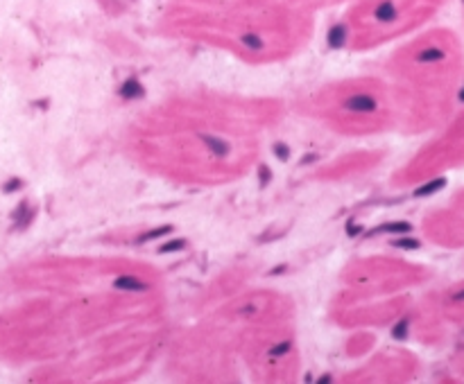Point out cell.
Here are the masks:
<instances>
[{
    "mask_svg": "<svg viewBox=\"0 0 464 384\" xmlns=\"http://www.w3.org/2000/svg\"><path fill=\"white\" fill-rule=\"evenodd\" d=\"M342 109L349 111V113H374L378 109V100L374 95L367 93H356L342 100Z\"/></svg>",
    "mask_w": 464,
    "mask_h": 384,
    "instance_id": "1",
    "label": "cell"
},
{
    "mask_svg": "<svg viewBox=\"0 0 464 384\" xmlns=\"http://www.w3.org/2000/svg\"><path fill=\"white\" fill-rule=\"evenodd\" d=\"M200 140L204 143V147L209 149L211 154H213L215 158H226L231 154V145L226 143L224 138H220V136H213V134H202Z\"/></svg>",
    "mask_w": 464,
    "mask_h": 384,
    "instance_id": "2",
    "label": "cell"
},
{
    "mask_svg": "<svg viewBox=\"0 0 464 384\" xmlns=\"http://www.w3.org/2000/svg\"><path fill=\"white\" fill-rule=\"evenodd\" d=\"M113 287L115 289H123V291H147L149 285L145 283V280L136 278V276H118V278L113 280Z\"/></svg>",
    "mask_w": 464,
    "mask_h": 384,
    "instance_id": "3",
    "label": "cell"
},
{
    "mask_svg": "<svg viewBox=\"0 0 464 384\" xmlns=\"http://www.w3.org/2000/svg\"><path fill=\"white\" fill-rule=\"evenodd\" d=\"M32 220H34V208H32L27 201H21L16 208V212H14V226L25 228V226L32 224Z\"/></svg>",
    "mask_w": 464,
    "mask_h": 384,
    "instance_id": "4",
    "label": "cell"
},
{
    "mask_svg": "<svg viewBox=\"0 0 464 384\" xmlns=\"http://www.w3.org/2000/svg\"><path fill=\"white\" fill-rule=\"evenodd\" d=\"M118 95L123 97V100H127V102H134V100H138V97H143V84L138 79H127V81H123V86L118 89Z\"/></svg>",
    "mask_w": 464,
    "mask_h": 384,
    "instance_id": "5",
    "label": "cell"
},
{
    "mask_svg": "<svg viewBox=\"0 0 464 384\" xmlns=\"http://www.w3.org/2000/svg\"><path fill=\"white\" fill-rule=\"evenodd\" d=\"M396 16H399V9H396L394 3H390V0H383V3L374 9V18L378 23H394Z\"/></svg>",
    "mask_w": 464,
    "mask_h": 384,
    "instance_id": "6",
    "label": "cell"
},
{
    "mask_svg": "<svg viewBox=\"0 0 464 384\" xmlns=\"http://www.w3.org/2000/svg\"><path fill=\"white\" fill-rule=\"evenodd\" d=\"M326 43L328 48H333V50H340V48H344L346 43V27L344 25H333L331 30L326 34Z\"/></svg>",
    "mask_w": 464,
    "mask_h": 384,
    "instance_id": "7",
    "label": "cell"
},
{
    "mask_svg": "<svg viewBox=\"0 0 464 384\" xmlns=\"http://www.w3.org/2000/svg\"><path fill=\"white\" fill-rule=\"evenodd\" d=\"M240 43H243V48H247V50H251V52L265 50L263 36H260V34H256V32H245L243 36H240Z\"/></svg>",
    "mask_w": 464,
    "mask_h": 384,
    "instance_id": "8",
    "label": "cell"
},
{
    "mask_svg": "<svg viewBox=\"0 0 464 384\" xmlns=\"http://www.w3.org/2000/svg\"><path fill=\"white\" fill-rule=\"evenodd\" d=\"M444 57H446V52H444L442 48H423V50L417 55V61L419 64H437V61H442Z\"/></svg>",
    "mask_w": 464,
    "mask_h": 384,
    "instance_id": "9",
    "label": "cell"
},
{
    "mask_svg": "<svg viewBox=\"0 0 464 384\" xmlns=\"http://www.w3.org/2000/svg\"><path fill=\"white\" fill-rule=\"evenodd\" d=\"M410 226L408 222H392V224H383V226H378L376 231H369L367 233V237H374V235H378V233H410Z\"/></svg>",
    "mask_w": 464,
    "mask_h": 384,
    "instance_id": "10",
    "label": "cell"
},
{
    "mask_svg": "<svg viewBox=\"0 0 464 384\" xmlns=\"http://www.w3.org/2000/svg\"><path fill=\"white\" fill-rule=\"evenodd\" d=\"M444 186H446V179H435V181H430V183H426V186H421L414 194H417V197H428V194H435L437 190H442Z\"/></svg>",
    "mask_w": 464,
    "mask_h": 384,
    "instance_id": "11",
    "label": "cell"
},
{
    "mask_svg": "<svg viewBox=\"0 0 464 384\" xmlns=\"http://www.w3.org/2000/svg\"><path fill=\"white\" fill-rule=\"evenodd\" d=\"M172 231V226H159V228H154V231H147L145 235L138 237V242L141 244H145V242H152V240H159V237H163V235H168V233Z\"/></svg>",
    "mask_w": 464,
    "mask_h": 384,
    "instance_id": "12",
    "label": "cell"
},
{
    "mask_svg": "<svg viewBox=\"0 0 464 384\" xmlns=\"http://www.w3.org/2000/svg\"><path fill=\"white\" fill-rule=\"evenodd\" d=\"M186 244L188 242L186 240H170V242H166V244H161L159 246V253H175V251H181V249H186Z\"/></svg>",
    "mask_w": 464,
    "mask_h": 384,
    "instance_id": "13",
    "label": "cell"
},
{
    "mask_svg": "<svg viewBox=\"0 0 464 384\" xmlns=\"http://www.w3.org/2000/svg\"><path fill=\"white\" fill-rule=\"evenodd\" d=\"M408 328H410V319H401L399 323L392 328V337L394 339H405L408 337Z\"/></svg>",
    "mask_w": 464,
    "mask_h": 384,
    "instance_id": "14",
    "label": "cell"
},
{
    "mask_svg": "<svg viewBox=\"0 0 464 384\" xmlns=\"http://www.w3.org/2000/svg\"><path fill=\"white\" fill-rule=\"evenodd\" d=\"M272 154H274V156H277L279 160H288V158H290V147H288L286 143H281V140H279V143L272 145Z\"/></svg>",
    "mask_w": 464,
    "mask_h": 384,
    "instance_id": "15",
    "label": "cell"
},
{
    "mask_svg": "<svg viewBox=\"0 0 464 384\" xmlns=\"http://www.w3.org/2000/svg\"><path fill=\"white\" fill-rule=\"evenodd\" d=\"M290 348H292V344L290 342H281V344H277V346L269 351V357L272 359H279V357H283V355H288L290 353Z\"/></svg>",
    "mask_w": 464,
    "mask_h": 384,
    "instance_id": "16",
    "label": "cell"
},
{
    "mask_svg": "<svg viewBox=\"0 0 464 384\" xmlns=\"http://www.w3.org/2000/svg\"><path fill=\"white\" fill-rule=\"evenodd\" d=\"M394 246H399V249H419V242L410 240V237H401V240H394Z\"/></svg>",
    "mask_w": 464,
    "mask_h": 384,
    "instance_id": "17",
    "label": "cell"
},
{
    "mask_svg": "<svg viewBox=\"0 0 464 384\" xmlns=\"http://www.w3.org/2000/svg\"><path fill=\"white\" fill-rule=\"evenodd\" d=\"M258 177H260V188H265L269 183V179H272V169H269L267 165H260V167H258Z\"/></svg>",
    "mask_w": 464,
    "mask_h": 384,
    "instance_id": "18",
    "label": "cell"
},
{
    "mask_svg": "<svg viewBox=\"0 0 464 384\" xmlns=\"http://www.w3.org/2000/svg\"><path fill=\"white\" fill-rule=\"evenodd\" d=\"M18 188H23L21 179H9V181L3 186V192H14V190H18Z\"/></svg>",
    "mask_w": 464,
    "mask_h": 384,
    "instance_id": "19",
    "label": "cell"
},
{
    "mask_svg": "<svg viewBox=\"0 0 464 384\" xmlns=\"http://www.w3.org/2000/svg\"><path fill=\"white\" fill-rule=\"evenodd\" d=\"M360 233H362L360 224H356V222H349V224H346V235L349 237H356V235H360Z\"/></svg>",
    "mask_w": 464,
    "mask_h": 384,
    "instance_id": "20",
    "label": "cell"
},
{
    "mask_svg": "<svg viewBox=\"0 0 464 384\" xmlns=\"http://www.w3.org/2000/svg\"><path fill=\"white\" fill-rule=\"evenodd\" d=\"M286 271V265H281V267H277V269H272L269 271V276H279V274H283Z\"/></svg>",
    "mask_w": 464,
    "mask_h": 384,
    "instance_id": "21",
    "label": "cell"
},
{
    "mask_svg": "<svg viewBox=\"0 0 464 384\" xmlns=\"http://www.w3.org/2000/svg\"><path fill=\"white\" fill-rule=\"evenodd\" d=\"M464 298V291H457L455 296H453V301H462Z\"/></svg>",
    "mask_w": 464,
    "mask_h": 384,
    "instance_id": "22",
    "label": "cell"
}]
</instances>
